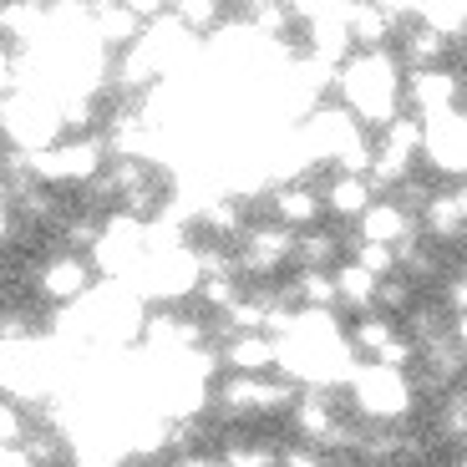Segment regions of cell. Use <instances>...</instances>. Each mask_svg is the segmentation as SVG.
Returning a JSON list of instances; mask_svg holds the SVG:
<instances>
[{
	"instance_id": "1",
	"label": "cell",
	"mask_w": 467,
	"mask_h": 467,
	"mask_svg": "<svg viewBox=\"0 0 467 467\" xmlns=\"http://www.w3.org/2000/svg\"><path fill=\"white\" fill-rule=\"evenodd\" d=\"M340 97H346V112H356L366 128H391L397 122V107L407 102V67H401L397 51H356V57L340 67Z\"/></svg>"
},
{
	"instance_id": "2",
	"label": "cell",
	"mask_w": 467,
	"mask_h": 467,
	"mask_svg": "<svg viewBox=\"0 0 467 467\" xmlns=\"http://www.w3.org/2000/svg\"><path fill=\"white\" fill-rule=\"evenodd\" d=\"M350 407L361 411L371 427H391V421L411 417V407H417V386H411L407 371H386V366L376 361H361L356 366V376H350Z\"/></svg>"
},
{
	"instance_id": "3",
	"label": "cell",
	"mask_w": 467,
	"mask_h": 467,
	"mask_svg": "<svg viewBox=\"0 0 467 467\" xmlns=\"http://www.w3.org/2000/svg\"><path fill=\"white\" fill-rule=\"evenodd\" d=\"M107 152H112L107 138H67V142H57V148L26 158V168H31L36 183H47V188H61V183L92 188L97 178L107 173Z\"/></svg>"
},
{
	"instance_id": "4",
	"label": "cell",
	"mask_w": 467,
	"mask_h": 467,
	"mask_svg": "<svg viewBox=\"0 0 467 467\" xmlns=\"http://www.w3.org/2000/svg\"><path fill=\"white\" fill-rule=\"evenodd\" d=\"M305 391L290 376H223L213 386V401H219L229 417H249V411H295Z\"/></svg>"
},
{
	"instance_id": "5",
	"label": "cell",
	"mask_w": 467,
	"mask_h": 467,
	"mask_svg": "<svg viewBox=\"0 0 467 467\" xmlns=\"http://www.w3.org/2000/svg\"><path fill=\"white\" fill-rule=\"evenodd\" d=\"M92 275L97 265L87 254H51L47 265H41V275H36V290L47 295L51 305H61V310H71V305H82L87 295H92Z\"/></svg>"
},
{
	"instance_id": "6",
	"label": "cell",
	"mask_w": 467,
	"mask_h": 467,
	"mask_svg": "<svg viewBox=\"0 0 467 467\" xmlns=\"http://www.w3.org/2000/svg\"><path fill=\"white\" fill-rule=\"evenodd\" d=\"M295 244H300V234L285 229V223H275V219L249 223L239 234V269H249V275H275L285 259H295Z\"/></svg>"
},
{
	"instance_id": "7",
	"label": "cell",
	"mask_w": 467,
	"mask_h": 467,
	"mask_svg": "<svg viewBox=\"0 0 467 467\" xmlns=\"http://www.w3.org/2000/svg\"><path fill=\"white\" fill-rule=\"evenodd\" d=\"M457 102H462V77H457L452 67L411 71L407 77V107L421 122H432V117H442V112H457Z\"/></svg>"
},
{
	"instance_id": "8",
	"label": "cell",
	"mask_w": 467,
	"mask_h": 467,
	"mask_svg": "<svg viewBox=\"0 0 467 467\" xmlns=\"http://www.w3.org/2000/svg\"><path fill=\"white\" fill-rule=\"evenodd\" d=\"M421 158H427L437 173H452V178L467 173V112L462 107L427 122V148H421Z\"/></svg>"
},
{
	"instance_id": "9",
	"label": "cell",
	"mask_w": 467,
	"mask_h": 467,
	"mask_svg": "<svg viewBox=\"0 0 467 467\" xmlns=\"http://www.w3.org/2000/svg\"><path fill=\"white\" fill-rule=\"evenodd\" d=\"M92 36L102 41L107 51H132L148 36V21H142L138 0H97L92 5Z\"/></svg>"
},
{
	"instance_id": "10",
	"label": "cell",
	"mask_w": 467,
	"mask_h": 467,
	"mask_svg": "<svg viewBox=\"0 0 467 467\" xmlns=\"http://www.w3.org/2000/svg\"><path fill=\"white\" fill-rule=\"evenodd\" d=\"M265 199H269L275 223H285V229H295V234H310V229H316V219H320V209H326V188L290 178V183H275Z\"/></svg>"
},
{
	"instance_id": "11",
	"label": "cell",
	"mask_w": 467,
	"mask_h": 467,
	"mask_svg": "<svg viewBox=\"0 0 467 467\" xmlns=\"http://www.w3.org/2000/svg\"><path fill=\"white\" fill-rule=\"evenodd\" d=\"M223 366L229 376H269L280 371V340L254 330V336H229L223 340Z\"/></svg>"
},
{
	"instance_id": "12",
	"label": "cell",
	"mask_w": 467,
	"mask_h": 467,
	"mask_svg": "<svg viewBox=\"0 0 467 467\" xmlns=\"http://www.w3.org/2000/svg\"><path fill=\"white\" fill-rule=\"evenodd\" d=\"M356 239H366V244H391V249H407L411 239H417V219H411V213L401 209L397 199H376V209L366 213L361 223H356Z\"/></svg>"
},
{
	"instance_id": "13",
	"label": "cell",
	"mask_w": 467,
	"mask_h": 467,
	"mask_svg": "<svg viewBox=\"0 0 467 467\" xmlns=\"http://www.w3.org/2000/svg\"><path fill=\"white\" fill-rule=\"evenodd\" d=\"M326 209L336 213V219H356V223H361L366 213L376 209L371 178H346V173H336V178L326 183Z\"/></svg>"
},
{
	"instance_id": "14",
	"label": "cell",
	"mask_w": 467,
	"mask_h": 467,
	"mask_svg": "<svg viewBox=\"0 0 467 467\" xmlns=\"http://www.w3.org/2000/svg\"><path fill=\"white\" fill-rule=\"evenodd\" d=\"M391 36H397V26H391L386 5H350V41H356V51H391Z\"/></svg>"
},
{
	"instance_id": "15",
	"label": "cell",
	"mask_w": 467,
	"mask_h": 467,
	"mask_svg": "<svg viewBox=\"0 0 467 467\" xmlns=\"http://www.w3.org/2000/svg\"><path fill=\"white\" fill-rule=\"evenodd\" d=\"M336 290H340V305H350V310L371 316L376 295H381V280H376V275H366L356 259H346V265H336Z\"/></svg>"
},
{
	"instance_id": "16",
	"label": "cell",
	"mask_w": 467,
	"mask_h": 467,
	"mask_svg": "<svg viewBox=\"0 0 467 467\" xmlns=\"http://www.w3.org/2000/svg\"><path fill=\"white\" fill-rule=\"evenodd\" d=\"M421 229H427L432 244H452V239H467V213L457 209L452 193H437V199L427 203V213H421Z\"/></svg>"
},
{
	"instance_id": "17",
	"label": "cell",
	"mask_w": 467,
	"mask_h": 467,
	"mask_svg": "<svg viewBox=\"0 0 467 467\" xmlns=\"http://www.w3.org/2000/svg\"><path fill=\"white\" fill-rule=\"evenodd\" d=\"M290 295L300 300V310H336L340 290H336V269H300L290 285Z\"/></svg>"
},
{
	"instance_id": "18",
	"label": "cell",
	"mask_w": 467,
	"mask_h": 467,
	"mask_svg": "<svg viewBox=\"0 0 467 467\" xmlns=\"http://www.w3.org/2000/svg\"><path fill=\"white\" fill-rule=\"evenodd\" d=\"M199 223L209 234H219V239H229V234H244V203L234 199V193H209V199H199Z\"/></svg>"
},
{
	"instance_id": "19",
	"label": "cell",
	"mask_w": 467,
	"mask_h": 467,
	"mask_svg": "<svg viewBox=\"0 0 467 467\" xmlns=\"http://www.w3.org/2000/svg\"><path fill=\"white\" fill-rule=\"evenodd\" d=\"M350 336V346H356V356H366V361H376V356H381L386 346H391V340H397V320L391 316H356V326L346 330Z\"/></svg>"
},
{
	"instance_id": "20",
	"label": "cell",
	"mask_w": 467,
	"mask_h": 467,
	"mask_svg": "<svg viewBox=\"0 0 467 467\" xmlns=\"http://www.w3.org/2000/svg\"><path fill=\"white\" fill-rule=\"evenodd\" d=\"M350 259H356L366 275H376V280L401 275V249H391V244H366V239H350Z\"/></svg>"
},
{
	"instance_id": "21",
	"label": "cell",
	"mask_w": 467,
	"mask_h": 467,
	"mask_svg": "<svg viewBox=\"0 0 467 467\" xmlns=\"http://www.w3.org/2000/svg\"><path fill=\"white\" fill-rule=\"evenodd\" d=\"M173 16H178V21H183L193 36H199V31H213V36H219V31H223L219 21L229 16V5H219V0H178Z\"/></svg>"
},
{
	"instance_id": "22",
	"label": "cell",
	"mask_w": 467,
	"mask_h": 467,
	"mask_svg": "<svg viewBox=\"0 0 467 467\" xmlns=\"http://www.w3.org/2000/svg\"><path fill=\"white\" fill-rule=\"evenodd\" d=\"M340 254V239L336 234H326V229H310V234H300V244H295V259H300L305 269H330V259Z\"/></svg>"
},
{
	"instance_id": "23",
	"label": "cell",
	"mask_w": 467,
	"mask_h": 467,
	"mask_svg": "<svg viewBox=\"0 0 467 467\" xmlns=\"http://www.w3.org/2000/svg\"><path fill=\"white\" fill-rule=\"evenodd\" d=\"M219 467H285V457L259 447V442H229L219 457Z\"/></svg>"
},
{
	"instance_id": "24",
	"label": "cell",
	"mask_w": 467,
	"mask_h": 467,
	"mask_svg": "<svg viewBox=\"0 0 467 467\" xmlns=\"http://www.w3.org/2000/svg\"><path fill=\"white\" fill-rule=\"evenodd\" d=\"M376 310H386V316H411V310H417V300H411V280H407V275H391V280H381Z\"/></svg>"
},
{
	"instance_id": "25",
	"label": "cell",
	"mask_w": 467,
	"mask_h": 467,
	"mask_svg": "<svg viewBox=\"0 0 467 467\" xmlns=\"http://www.w3.org/2000/svg\"><path fill=\"white\" fill-rule=\"evenodd\" d=\"M0 432H5V447H26L31 427H26V417H21V401H5V411H0Z\"/></svg>"
},
{
	"instance_id": "26",
	"label": "cell",
	"mask_w": 467,
	"mask_h": 467,
	"mask_svg": "<svg viewBox=\"0 0 467 467\" xmlns=\"http://www.w3.org/2000/svg\"><path fill=\"white\" fill-rule=\"evenodd\" d=\"M5 467H36V462L21 452V447H5Z\"/></svg>"
},
{
	"instance_id": "27",
	"label": "cell",
	"mask_w": 467,
	"mask_h": 467,
	"mask_svg": "<svg viewBox=\"0 0 467 467\" xmlns=\"http://www.w3.org/2000/svg\"><path fill=\"white\" fill-rule=\"evenodd\" d=\"M173 467H219V462H213V457H178Z\"/></svg>"
},
{
	"instance_id": "28",
	"label": "cell",
	"mask_w": 467,
	"mask_h": 467,
	"mask_svg": "<svg viewBox=\"0 0 467 467\" xmlns=\"http://www.w3.org/2000/svg\"><path fill=\"white\" fill-rule=\"evenodd\" d=\"M462 97H467V77H462Z\"/></svg>"
}]
</instances>
